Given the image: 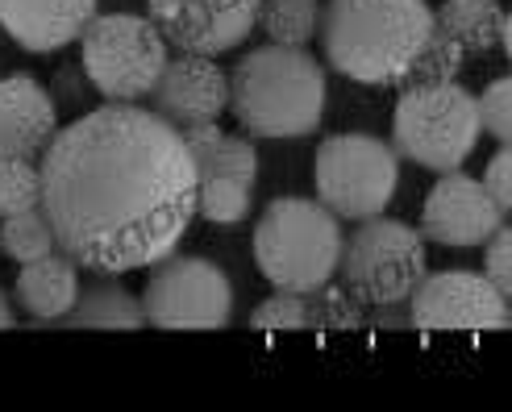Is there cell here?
Returning a JSON list of instances; mask_svg holds the SVG:
<instances>
[{
  "instance_id": "obj_1",
  "label": "cell",
  "mask_w": 512,
  "mask_h": 412,
  "mask_svg": "<svg viewBox=\"0 0 512 412\" xmlns=\"http://www.w3.org/2000/svg\"><path fill=\"white\" fill-rule=\"evenodd\" d=\"M42 204L55 242L88 275L146 271L196 221V159L155 109L100 105L38 154Z\"/></svg>"
},
{
  "instance_id": "obj_2",
  "label": "cell",
  "mask_w": 512,
  "mask_h": 412,
  "mask_svg": "<svg viewBox=\"0 0 512 412\" xmlns=\"http://www.w3.org/2000/svg\"><path fill=\"white\" fill-rule=\"evenodd\" d=\"M433 34V9L425 0H329L321 9L325 63L354 84L392 88Z\"/></svg>"
},
{
  "instance_id": "obj_3",
  "label": "cell",
  "mask_w": 512,
  "mask_h": 412,
  "mask_svg": "<svg viewBox=\"0 0 512 412\" xmlns=\"http://www.w3.org/2000/svg\"><path fill=\"white\" fill-rule=\"evenodd\" d=\"M325 67L304 46L267 42L229 71V113L246 138H304L325 117Z\"/></svg>"
},
{
  "instance_id": "obj_4",
  "label": "cell",
  "mask_w": 512,
  "mask_h": 412,
  "mask_svg": "<svg viewBox=\"0 0 512 412\" xmlns=\"http://www.w3.org/2000/svg\"><path fill=\"white\" fill-rule=\"evenodd\" d=\"M342 221L309 196L271 200L254 225V263L275 292H313L338 275Z\"/></svg>"
},
{
  "instance_id": "obj_5",
  "label": "cell",
  "mask_w": 512,
  "mask_h": 412,
  "mask_svg": "<svg viewBox=\"0 0 512 412\" xmlns=\"http://www.w3.org/2000/svg\"><path fill=\"white\" fill-rule=\"evenodd\" d=\"M475 92L450 84H404L392 113V150L425 171H458L479 146Z\"/></svg>"
},
{
  "instance_id": "obj_6",
  "label": "cell",
  "mask_w": 512,
  "mask_h": 412,
  "mask_svg": "<svg viewBox=\"0 0 512 412\" xmlns=\"http://www.w3.org/2000/svg\"><path fill=\"white\" fill-rule=\"evenodd\" d=\"M171 59L167 38L155 30V21L117 9L96 13L88 30L80 34V67L92 80L96 96L109 105H138L155 92L159 75Z\"/></svg>"
},
{
  "instance_id": "obj_7",
  "label": "cell",
  "mask_w": 512,
  "mask_h": 412,
  "mask_svg": "<svg viewBox=\"0 0 512 412\" xmlns=\"http://www.w3.org/2000/svg\"><path fill=\"white\" fill-rule=\"evenodd\" d=\"M425 271H429V254L421 229L379 213V217H363L350 234H342L334 279L363 308H383V304H404L425 279Z\"/></svg>"
},
{
  "instance_id": "obj_8",
  "label": "cell",
  "mask_w": 512,
  "mask_h": 412,
  "mask_svg": "<svg viewBox=\"0 0 512 412\" xmlns=\"http://www.w3.org/2000/svg\"><path fill=\"white\" fill-rule=\"evenodd\" d=\"M313 188L338 221L379 217L400 188V154L371 134H334L317 146Z\"/></svg>"
},
{
  "instance_id": "obj_9",
  "label": "cell",
  "mask_w": 512,
  "mask_h": 412,
  "mask_svg": "<svg viewBox=\"0 0 512 412\" xmlns=\"http://www.w3.org/2000/svg\"><path fill=\"white\" fill-rule=\"evenodd\" d=\"M138 300L155 329H225L234 321V283L200 254L171 250L146 271Z\"/></svg>"
},
{
  "instance_id": "obj_10",
  "label": "cell",
  "mask_w": 512,
  "mask_h": 412,
  "mask_svg": "<svg viewBox=\"0 0 512 412\" xmlns=\"http://www.w3.org/2000/svg\"><path fill=\"white\" fill-rule=\"evenodd\" d=\"M146 17L184 55H225L259 30L263 0H142Z\"/></svg>"
},
{
  "instance_id": "obj_11",
  "label": "cell",
  "mask_w": 512,
  "mask_h": 412,
  "mask_svg": "<svg viewBox=\"0 0 512 412\" xmlns=\"http://www.w3.org/2000/svg\"><path fill=\"white\" fill-rule=\"evenodd\" d=\"M413 329H508L512 304L492 288L483 271H425L404 300Z\"/></svg>"
},
{
  "instance_id": "obj_12",
  "label": "cell",
  "mask_w": 512,
  "mask_h": 412,
  "mask_svg": "<svg viewBox=\"0 0 512 412\" xmlns=\"http://www.w3.org/2000/svg\"><path fill=\"white\" fill-rule=\"evenodd\" d=\"M504 221L496 200L483 192L475 175L442 171L438 184L429 188L425 209H421V238L438 246H483L488 234Z\"/></svg>"
},
{
  "instance_id": "obj_13",
  "label": "cell",
  "mask_w": 512,
  "mask_h": 412,
  "mask_svg": "<svg viewBox=\"0 0 512 412\" xmlns=\"http://www.w3.org/2000/svg\"><path fill=\"white\" fill-rule=\"evenodd\" d=\"M146 100L175 130L196 125V121H221V113L229 109V75L209 55H184V50H175L159 75L155 92Z\"/></svg>"
},
{
  "instance_id": "obj_14",
  "label": "cell",
  "mask_w": 512,
  "mask_h": 412,
  "mask_svg": "<svg viewBox=\"0 0 512 412\" xmlns=\"http://www.w3.org/2000/svg\"><path fill=\"white\" fill-rule=\"evenodd\" d=\"M59 134V105L34 75L0 80V159H38Z\"/></svg>"
},
{
  "instance_id": "obj_15",
  "label": "cell",
  "mask_w": 512,
  "mask_h": 412,
  "mask_svg": "<svg viewBox=\"0 0 512 412\" xmlns=\"http://www.w3.org/2000/svg\"><path fill=\"white\" fill-rule=\"evenodd\" d=\"M96 13L100 0H0V30L21 50L50 55L80 42Z\"/></svg>"
},
{
  "instance_id": "obj_16",
  "label": "cell",
  "mask_w": 512,
  "mask_h": 412,
  "mask_svg": "<svg viewBox=\"0 0 512 412\" xmlns=\"http://www.w3.org/2000/svg\"><path fill=\"white\" fill-rule=\"evenodd\" d=\"M75 296H80V267L63 250L34 259V263H21L17 283H13V304L34 317L30 329H50L59 317H67Z\"/></svg>"
},
{
  "instance_id": "obj_17",
  "label": "cell",
  "mask_w": 512,
  "mask_h": 412,
  "mask_svg": "<svg viewBox=\"0 0 512 412\" xmlns=\"http://www.w3.org/2000/svg\"><path fill=\"white\" fill-rule=\"evenodd\" d=\"M142 325H146L142 300L125 288L121 275H92L88 283H80L71 313L59 317L50 329H142Z\"/></svg>"
},
{
  "instance_id": "obj_18",
  "label": "cell",
  "mask_w": 512,
  "mask_h": 412,
  "mask_svg": "<svg viewBox=\"0 0 512 412\" xmlns=\"http://www.w3.org/2000/svg\"><path fill=\"white\" fill-rule=\"evenodd\" d=\"M433 25L446 30L467 55H488V50H508L512 25L500 0H446L433 13Z\"/></svg>"
},
{
  "instance_id": "obj_19",
  "label": "cell",
  "mask_w": 512,
  "mask_h": 412,
  "mask_svg": "<svg viewBox=\"0 0 512 412\" xmlns=\"http://www.w3.org/2000/svg\"><path fill=\"white\" fill-rule=\"evenodd\" d=\"M259 30L279 46H309L321 30V0H263Z\"/></svg>"
},
{
  "instance_id": "obj_20",
  "label": "cell",
  "mask_w": 512,
  "mask_h": 412,
  "mask_svg": "<svg viewBox=\"0 0 512 412\" xmlns=\"http://www.w3.org/2000/svg\"><path fill=\"white\" fill-rule=\"evenodd\" d=\"M254 204V184L234 175H204L196 188V217L213 225H242Z\"/></svg>"
},
{
  "instance_id": "obj_21",
  "label": "cell",
  "mask_w": 512,
  "mask_h": 412,
  "mask_svg": "<svg viewBox=\"0 0 512 412\" xmlns=\"http://www.w3.org/2000/svg\"><path fill=\"white\" fill-rule=\"evenodd\" d=\"M55 250H59L55 229H50L42 209L17 213V217H0V254H5V259L34 263V259H46V254H55Z\"/></svg>"
},
{
  "instance_id": "obj_22",
  "label": "cell",
  "mask_w": 512,
  "mask_h": 412,
  "mask_svg": "<svg viewBox=\"0 0 512 412\" xmlns=\"http://www.w3.org/2000/svg\"><path fill=\"white\" fill-rule=\"evenodd\" d=\"M304 313H309V325L304 329H363L367 325V308L334 279L313 292H304Z\"/></svg>"
},
{
  "instance_id": "obj_23",
  "label": "cell",
  "mask_w": 512,
  "mask_h": 412,
  "mask_svg": "<svg viewBox=\"0 0 512 412\" xmlns=\"http://www.w3.org/2000/svg\"><path fill=\"white\" fill-rule=\"evenodd\" d=\"M463 67H467V50L458 46L446 30H438V25H433V34H429V42L421 46V55L413 59V67H408L404 84H450V80H458V75H463ZM404 84H400V88H404Z\"/></svg>"
},
{
  "instance_id": "obj_24",
  "label": "cell",
  "mask_w": 512,
  "mask_h": 412,
  "mask_svg": "<svg viewBox=\"0 0 512 412\" xmlns=\"http://www.w3.org/2000/svg\"><path fill=\"white\" fill-rule=\"evenodd\" d=\"M196 159V175H234V179H259V150L246 134H221L209 150L192 154Z\"/></svg>"
},
{
  "instance_id": "obj_25",
  "label": "cell",
  "mask_w": 512,
  "mask_h": 412,
  "mask_svg": "<svg viewBox=\"0 0 512 412\" xmlns=\"http://www.w3.org/2000/svg\"><path fill=\"white\" fill-rule=\"evenodd\" d=\"M42 204L38 159H0V217L30 213Z\"/></svg>"
},
{
  "instance_id": "obj_26",
  "label": "cell",
  "mask_w": 512,
  "mask_h": 412,
  "mask_svg": "<svg viewBox=\"0 0 512 412\" xmlns=\"http://www.w3.org/2000/svg\"><path fill=\"white\" fill-rule=\"evenodd\" d=\"M475 109H479V130L496 138L500 146H508L512 142V80L508 75L492 80L475 96Z\"/></svg>"
},
{
  "instance_id": "obj_27",
  "label": "cell",
  "mask_w": 512,
  "mask_h": 412,
  "mask_svg": "<svg viewBox=\"0 0 512 412\" xmlns=\"http://www.w3.org/2000/svg\"><path fill=\"white\" fill-rule=\"evenodd\" d=\"M483 279L504 300H512V225L508 221H500L488 234V242H483Z\"/></svg>"
},
{
  "instance_id": "obj_28",
  "label": "cell",
  "mask_w": 512,
  "mask_h": 412,
  "mask_svg": "<svg viewBox=\"0 0 512 412\" xmlns=\"http://www.w3.org/2000/svg\"><path fill=\"white\" fill-rule=\"evenodd\" d=\"M309 313H304L300 292H275L250 313V329H304Z\"/></svg>"
},
{
  "instance_id": "obj_29",
  "label": "cell",
  "mask_w": 512,
  "mask_h": 412,
  "mask_svg": "<svg viewBox=\"0 0 512 412\" xmlns=\"http://www.w3.org/2000/svg\"><path fill=\"white\" fill-rule=\"evenodd\" d=\"M479 184H483V192L496 200V209L508 217L512 213V150L508 146H500L488 159V171H483Z\"/></svg>"
},
{
  "instance_id": "obj_30",
  "label": "cell",
  "mask_w": 512,
  "mask_h": 412,
  "mask_svg": "<svg viewBox=\"0 0 512 412\" xmlns=\"http://www.w3.org/2000/svg\"><path fill=\"white\" fill-rule=\"evenodd\" d=\"M92 92H96V88H92V80L84 75V67H80V63L63 67V71L55 75V84H50V96H59L63 105H71V109H80ZM59 100H55V105H59Z\"/></svg>"
},
{
  "instance_id": "obj_31",
  "label": "cell",
  "mask_w": 512,
  "mask_h": 412,
  "mask_svg": "<svg viewBox=\"0 0 512 412\" xmlns=\"http://www.w3.org/2000/svg\"><path fill=\"white\" fill-rule=\"evenodd\" d=\"M13 325H17V308L5 292H0V329H13Z\"/></svg>"
}]
</instances>
